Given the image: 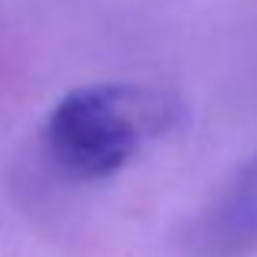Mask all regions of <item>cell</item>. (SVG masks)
<instances>
[{"label": "cell", "instance_id": "2", "mask_svg": "<svg viewBox=\"0 0 257 257\" xmlns=\"http://www.w3.org/2000/svg\"><path fill=\"white\" fill-rule=\"evenodd\" d=\"M199 247L212 257L257 251V157L225 186L199 225Z\"/></svg>", "mask_w": 257, "mask_h": 257}, {"label": "cell", "instance_id": "1", "mask_svg": "<svg viewBox=\"0 0 257 257\" xmlns=\"http://www.w3.org/2000/svg\"><path fill=\"white\" fill-rule=\"evenodd\" d=\"M186 120L179 94L157 85H85L69 91L46 117V150L75 179L120 173L147 140Z\"/></svg>", "mask_w": 257, "mask_h": 257}]
</instances>
